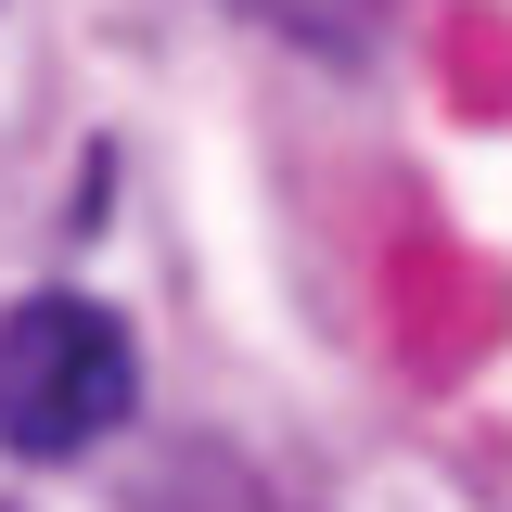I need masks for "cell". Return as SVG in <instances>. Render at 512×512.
<instances>
[{"label":"cell","mask_w":512,"mask_h":512,"mask_svg":"<svg viewBox=\"0 0 512 512\" xmlns=\"http://www.w3.org/2000/svg\"><path fill=\"white\" fill-rule=\"evenodd\" d=\"M256 26H282V39H308V52H372V13L384 0H244Z\"/></svg>","instance_id":"2"},{"label":"cell","mask_w":512,"mask_h":512,"mask_svg":"<svg viewBox=\"0 0 512 512\" xmlns=\"http://www.w3.org/2000/svg\"><path fill=\"white\" fill-rule=\"evenodd\" d=\"M141 397V346L116 308L90 295H26L0 308V448L13 461H77L90 436H116Z\"/></svg>","instance_id":"1"}]
</instances>
